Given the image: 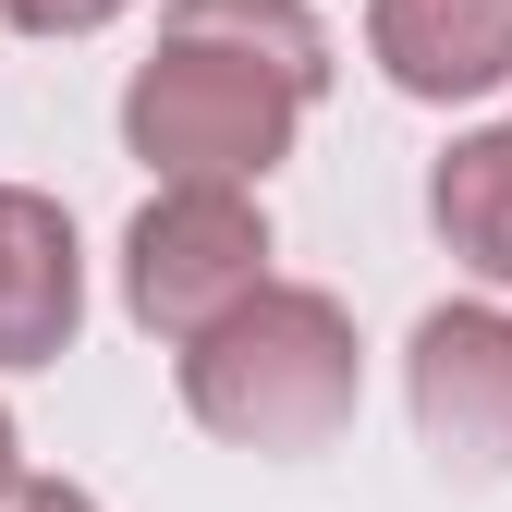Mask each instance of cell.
Returning <instances> with one entry per match:
<instances>
[{
	"label": "cell",
	"instance_id": "obj_1",
	"mask_svg": "<svg viewBox=\"0 0 512 512\" xmlns=\"http://www.w3.org/2000/svg\"><path fill=\"white\" fill-rule=\"evenodd\" d=\"M171 366H183V415L208 439H232V452H269V464L330 452L354 427V403H366L354 305L317 293V281H269L244 317H220V330L196 354H171Z\"/></svg>",
	"mask_w": 512,
	"mask_h": 512
},
{
	"label": "cell",
	"instance_id": "obj_2",
	"mask_svg": "<svg viewBox=\"0 0 512 512\" xmlns=\"http://www.w3.org/2000/svg\"><path fill=\"white\" fill-rule=\"evenodd\" d=\"M305 86L281 61H256L232 37H196V25H159V49L122 74V147H135L159 183H269L305 135Z\"/></svg>",
	"mask_w": 512,
	"mask_h": 512
},
{
	"label": "cell",
	"instance_id": "obj_3",
	"mask_svg": "<svg viewBox=\"0 0 512 512\" xmlns=\"http://www.w3.org/2000/svg\"><path fill=\"white\" fill-rule=\"evenodd\" d=\"M269 208L244 183H159V196L122 220V317L147 342L196 354L220 317H244L269 293Z\"/></svg>",
	"mask_w": 512,
	"mask_h": 512
},
{
	"label": "cell",
	"instance_id": "obj_4",
	"mask_svg": "<svg viewBox=\"0 0 512 512\" xmlns=\"http://www.w3.org/2000/svg\"><path fill=\"white\" fill-rule=\"evenodd\" d=\"M403 403H415V439L439 476H464V488L512 476V305L500 293H452L415 317Z\"/></svg>",
	"mask_w": 512,
	"mask_h": 512
},
{
	"label": "cell",
	"instance_id": "obj_5",
	"mask_svg": "<svg viewBox=\"0 0 512 512\" xmlns=\"http://www.w3.org/2000/svg\"><path fill=\"white\" fill-rule=\"evenodd\" d=\"M86 330V244L74 208L37 183H0V366H61Z\"/></svg>",
	"mask_w": 512,
	"mask_h": 512
},
{
	"label": "cell",
	"instance_id": "obj_6",
	"mask_svg": "<svg viewBox=\"0 0 512 512\" xmlns=\"http://www.w3.org/2000/svg\"><path fill=\"white\" fill-rule=\"evenodd\" d=\"M366 61L427 110L512 86V0H366Z\"/></svg>",
	"mask_w": 512,
	"mask_h": 512
},
{
	"label": "cell",
	"instance_id": "obj_7",
	"mask_svg": "<svg viewBox=\"0 0 512 512\" xmlns=\"http://www.w3.org/2000/svg\"><path fill=\"white\" fill-rule=\"evenodd\" d=\"M427 220L452 244V269L512 293V122H476V135H452L427 159Z\"/></svg>",
	"mask_w": 512,
	"mask_h": 512
},
{
	"label": "cell",
	"instance_id": "obj_8",
	"mask_svg": "<svg viewBox=\"0 0 512 512\" xmlns=\"http://www.w3.org/2000/svg\"><path fill=\"white\" fill-rule=\"evenodd\" d=\"M159 25H196V37H232V49H256V61H281L305 98L330 86V25H317L305 0H171Z\"/></svg>",
	"mask_w": 512,
	"mask_h": 512
},
{
	"label": "cell",
	"instance_id": "obj_9",
	"mask_svg": "<svg viewBox=\"0 0 512 512\" xmlns=\"http://www.w3.org/2000/svg\"><path fill=\"white\" fill-rule=\"evenodd\" d=\"M135 0H0V25L13 37H98V25H122Z\"/></svg>",
	"mask_w": 512,
	"mask_h": 512
},
{
	"label": "cell",
	"instance_id": "obj_10",
	"mask_svg": "<svg viewBox=\"0 0 512 512\" xmlns=\"http://www.w3.org/2000/svg\"><path fill=\"white\" fill-rule=\"evenodd\" d=\"M0 512H98V488H74V476H25Z\"/></svg>",
	"mask_w": 512,
	"mask_h": 512
},
{
	"label": "cell",
	"instance_id": "obj_11",
	"mask_svg": "<svg viewBox=\"0 0 512 512\" xmlns=\"http://www.w3.org/2000/svg\"><path fill=\"white\" fill-rule=\"evenodd\" d=\"M25 488V439H13V415H0V500Z\"/></svg>",
	"mask_w": 512,
	"mask_h": 512
}]
</instances>
